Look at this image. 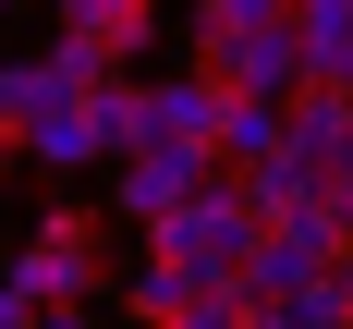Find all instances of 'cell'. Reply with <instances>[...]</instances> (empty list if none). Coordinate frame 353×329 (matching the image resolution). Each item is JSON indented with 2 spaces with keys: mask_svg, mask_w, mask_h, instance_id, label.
<instances>
[{
  "mask_svg": "<svg viewBox=\"0 0 353 329\" xmlns=\"http://www.w3.org/2000/svg\"><path fill=\"white\" fill-rule=\"evenodd\" d=\"M341 244H353V219L341 208H292V219H256V244H244V268H232V317H281L305 281H329L341 268Z\"/></svg>",
  "mask_w": 353,
  "mask_h": 329,
  "instance_id": "1",
  "label": "cell"
},
{
  "mask_svg": "<svg viewBox=\"0 0 353 329\" xmlns=\"http://www.w3.org/2000/svg\"><path fill=\"white\" fill-rule=\"evenodd\" d=\"M146 232H159V244H146L159 268H208V281H232L244 244H256V208H244V183H232V171H208L171 219H146Z\"/></svg>",
  "mask_w": 353,
  "mask_h": 329,
  "instance_id": "2",
  "label": "cell"
},
{
  "mask_svg": "<svg viewBox=\"0 0 353 329\" xmlns=\"http://www.w3.org/2000/svg\"><path fill=\"white\" fill-rule=\"evenodd\" d=\"M0 292H12V305H37V317H73V305L98 292V256H85V219H49L37 244H12V256H0Z\"/></svg>",
  "mask_w": 353,
  "mask_h": 329,
  "instance_id": "3",
  "label": "cell"
},
{
  "mask_svg": "<svg viewBox=\"0 0 353 329\" xmlns=\"http://www.w3.org/2000/svg\"><path fill=\"white\" fill-rule=\"evenodd\" d=\"M208 171H219L208 146H134V159H122V219H171Z\"/></svg>",
  "mask_w": 353,
  "mask_h": 329,
  "instance_id": "4",
  "label": "cell"
},
{
  "mask_svg": "<svg viewBox=\"0 0 353 329\" xmlns=\"http://www.w3.org/2000/svg\"><path fill=\"white\" fill-rule=\"evenodd\" d=\"M208 110H219L208 73H159L146 86V146H208Z\"/></svg>",
  "mask_w": 353,
  "mask_h": 329,
  "instance_id": "5",
  "label": "cell"
},
{
  "mask_svg": "<svg viewBox=\"0 0 353 329\" xmlns=\"http://www.w3.org/2000/svg\"><path fill=\"white\" fill-rule=\"evenodd\" d=\"M85 122H98V159H134V146H146V86L110 73L98 98H85Z\"/></svg>",
  "mask_w": 353,
  "mask_h": 329,
  "instance_id": "6",
  "label": "cell"
},
{
  "mask_svg": "<svg viewBox=\"0 0 353 329\" xmlns=\"http://www.w3.org/2000/svg\"><path fill=\"white\" fill-rule=\"evenodd\" d=\"M37 73H49V98H98L122 61H110L98 37H49V49H37Z\"/></svg>",
  "mask_w": 353,
  "mask_h": 329,
  "instance_id": "7",
  "label": "cell"
},
{
  "mask_svg": "<svg viewBox=\"0 0 353 329\" xmlns=\"http://www.w3.org/2000/svg\"><path fill=\"white\" fill-rule=\"evenodd\" d=\"M61 37H98L122 61V49H146V0H61Z\"/></svg>",
  "mask_w": 353,
  "mask_h": 329,
  "instance_id": "8",
  "label": "cell"
},
{
  "mask_svg": "<svg viewBox=\"0 0 353 329\" xmlns=\"http://www.w3.org/2000/svg\"><path fill=\"white\" fill-rule=\"evenodd\" d=\"M281 329H353V268H329V281H305L281 305Z\"/></svg>",
  "mask_w": 353,
  "mask_h": 329,
  "instance_id": "9",
  "label": "cell"
},
{
  "mask_svg": "<svg viewBox=\"0 0 353 329\" xmlns=\"http://www.w3.org/2000/svg\"><path fill=\"white\" fill-rule=\"evenodd\" d=\"M256 25H292V0H208V37H256Z\"/></svg>",
  "mask_w": 353,
  "mask_h": 329,
  "instance_id": "10",
  "label": "cell"
},
{
  "mask_svg": "<svg viewBox=\"0 0 353 329\" xmlns=\"http://www.w3.org/2000/svg\"><path fill=\"white\" fill-rule=\"evenodd\" d=\"M159 329H244L232 305H183V317H159Z\"/></svg>",
  "mask_w": 353,
  "mask_h": 329,
  "instance_id": "11",
  "label": "cell"
},
{
  "mask_svg": "<svg viewBox=\"0 0 353 329\" xmlns=\"http://www.w3.org/2000/svg\"><path fill=\"white\" fill-rule=\"evenodd\" d=\"M0 329H37V305H12V292H0Z\"/></svg>",
  "mask_w": 353,
  "mask_h": 329,
  "instance_id": "12",
  "label": "cell"
},
{
  "mask_svg": "<svg viewBox=\"0 0 353 329\" xmlns=\"http://www.w3.org/2000/svg\"><path fill=\"white\" fill-rule=\"evenodd\" d=\"M37 329H98V317H85V305H73V317H37Z\"/></svg>",
  "mask_w": 353,
  "mask_h": 329,
  "instance_id": "13",
  "label": "cell"
},
{
  "mask_svg": "<svg viewBox=\"0 0 353 329\" xmlns=\"http://www.w3.org/2000/svg\"><path fill=\"white\" fill-rule=\"evenodd\" d=\"M0 159H12V122H0Z\"/></svg>",
  "mask_w": 353,
  "mask_h": 329,
  "instance_id": "14",
  "label": "cell"
},
{
  "mask_svg": "<svg viewBox=\"0 0 353 329\" xmlns=\"http://www.w3.org/2000/svg\"><path fill=\"white\" fill-rule=\"evenodd\" d=\"M244 329H281V317H244Z\"/></svg>",
  "mask_w": 353,
  "mask_h": 329,
  "instance_id": "15",
  "label": "cell"
},
{
  "mask_svg": "<svg viewBox=\"0 0 353 329\" xmlns=\"http://www.w3.org/2000/svg\"><path fill=\"white\" fill-rule=\"evenodd\" d=\"M292 12H305V0H292Z\"/></svg>",
  "mask_w": 353,
  "mask_h": 329,
  "instance_id": "16",
  "label": "cell"
}]
</instances>
